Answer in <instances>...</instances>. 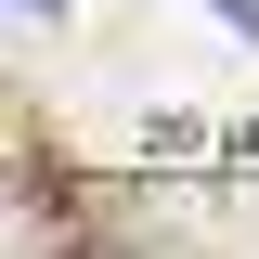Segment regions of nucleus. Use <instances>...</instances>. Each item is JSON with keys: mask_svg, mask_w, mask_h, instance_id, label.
<instances>
[{"mask_svg": "<svg viewBox=\"0 0 259 259\" xmlns=\"http://www.w3.org/2000/svg\"><path fill=\"white\" fill-rule=\"evenodd\" d=\"M221 13H233V26H246V39H259V0H221Z\"/></svg>", "mask_w": 259, "mask_h": 259, "instance_id": "nucleus-1", "label": "nucleus"}]
</instances>
